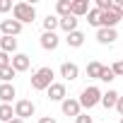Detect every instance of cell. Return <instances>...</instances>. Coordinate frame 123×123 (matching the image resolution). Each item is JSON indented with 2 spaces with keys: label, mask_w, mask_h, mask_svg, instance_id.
I'll return each mask as SVG.
<instances>
[{
  "label": "cell",
  "mask_w": 123,
  "mask_h": 123,
  "mask_svg": "<svg viewBox=\"0 0 123 123\" xmlns=\"http://www.w3.org/2000/svg\"><path fill=\"white\" fill-rule=\"evenodd\" d=\"M116 39H118V31H116V29H106V27L97 29V41H99V43H104V46H111Z\"/></svg>",
  "instance_id": "obj_9"
},
{
  "label": "cell",
  "mask_w": 123,
  "mask_h": 123,
  "mask_svg": "<svg viewBox=\"0 0 123 123\" xmlns=\"http://www.w3.org/2000/svg\"><path fill=\"white\" fill-rule=\"evenodd\" d=\"M15 118V106L12 104H0V123H10Z\"/></svg>",
  "instance_id": "obj_21"
},
{
  "label": "cell",
  "mask_w": 123,
  "mask_h": 123,
  "mask_svg": "<svg viewBox=\"0 0 123 123\" xmlns=\"http://www.w3.org/2000/svg\"><path fill=\"white\" fill-rule=\"evenodd\" d=\"M60 27V17H55V15H48L46 19H43V31H55Z\"/></svg>",
  "instance_id": "obj_22"
},
{
  "label": "cell",
  "mask_w": 123,
  "mask_h": 123,
  "mask_svg": "<svg viewBox=\"0 0 123 123\" xmlns=\"http://www.w3.org/2000/svg\"><path fill=\"white\" fill-rule=\"evenodd\" d=\"M116 111H118V113H121V118H123V97L118 99V104H116Z\"/></svg>",
  "instance_id": "obj_32"
},
{
  "label": "cell",
  "mask_w": 123,
  "mask_h": 123,
  "mask_svg": "<svg viewBox=\"0 0 123 123\" xmlns=\"http://www.w3.org/2000/svg\"><path fill=\"white\" fill-rule=\"evenodd\" d=\"M0 34H3V36H17V34H22V22H17V19H3V22H0Z\"/></svg>",
  "instance_id": "obj_6"
},
{
  "label": "cell",
  "mask_w": 123,
  "mask_h": 123,
  "mask_svg": "<svg viewBox=\"0 0 123 123\" xmlns=\"http://www.w3.org/2000/svg\"><path fill=\"white\" fill-rule=\"evenodd\" d=\"M0 39H3V34H0Z\"/></svg>",
  "instance_id": "obj_34"
},
{
  "label": "cell",
  "mask_w": 123,
  "mask_h": 123,
  "mask_svg": "<svg viewBox=\"0 0 123 123\" xmlns=\"http://www.w3.org/2000/svg\"><path fill=\"white\" fill-rule=\"evenodd\" d=\"M73 15L75 17L89 15V0H73Z\"/></svg>",
  "instance_id": "obj_20"
},
{
  "label": "cell",
  "mask_w": 123,
  "mask_h": 123,
  "mask_svg": "<svg viewBox=\"0 0 123 123\" xmlns=\"http://www.w3.org/2000/svg\"><path fill=\"white\" fill-rule=\"evenodd\" d=\"M101 92H99V87H94V85H89V87H85L82 89V94H80V106L82 109H94L97 104H101Z\"/></svg>",
  "instance_id": "obj_3"
},
{
  "label": "cell",
  "mask_w": 123,
  "mask_h": 123,
  "mask_svg": "<svg viewBox=\"0 0 123 123\" xmlns=\"http://www.w3.org/2000/svg\"><path fill=\"white\" fill-rule=\"evenodd\" d=\"M15 75H17V70H15L12 65H10V68H5V70H0V80H3V85H12Z\"/></svg>",
  "instance_id": "obj_24"
},
{
  "label": "cell",
  "mask_w": 123,
  "mask_h": 123,
  "mask_svg": "<svg viewBox=\"0 0 123 123\" xmlns=\"http://www.w3.org/2000/svg\"><path fill=\"white\" fill-rule=\"evenodd\" d=\"M77 22H80V19H77L75 15H68V17L60 19V29L65 31V36H68V34H73V31H77Z\"/></svg>",
  "instance_id": "obj_15"
},
{
  "label": "cell",
  "mask_w": 123,
  "mask_h": 123,
  "mask_svg": "<svg viewBox=\"0 0 123 123\" xmlns=\"http://www.w3.org/2000/svg\"><path fill=\"white\" fill-rule=\"evenodd\" d=\"M55 12H58L60 19L73 15V0H58V3H55Z\"/></svg>",
  "instance_id": "obj_17"
},
{
  "label": "cell",
  "mask_w": 123,
  "mask_h": 123,
  "mask_svg": "<svg viewBox=\"0 0 123 123\" xmlns=\"http://www.w3.org/2000/svg\"><path fill=\"white\" fill-rule=\"evenodd\" d=\"M53 68H48V65H43V68H39L34 75H31V87L36 89V92H48V87L53 85Z\"/></svg>",
  "instance_id": "obj_1"
},
{
  "label": "cell",
  "mask_w": 123,
  "mask_h": 123,
  "mask_svg": "<svg viewBox=\"0 0 123 123\" xmlns=\"http://www.w3.org/2000/svg\"><path fill=\"white\" fill-rule=\"evenodd\" d=\"M12 19H17V22H22V24L34 22V19H36L34 5H29V3H15V7H12Z\"/></svg>",
  "instance_id": "obj_2"
},
{
  "label": "cell",
  "mask_w": 123,
  "mask_h": 123,
  "mask_svg": "<svg viewBox=\"0 0 123 123\" xmlns=\"http://www.w3.org/2000/svg\"><path fill=\"white\" fill-rule=\"evenodd\" d=\"M87 22L92 24V27H97V29H101V10H89V15H87Z\"/></svg>",
  "instance_id": "obj_23"
},
{
  "label": "cell",
  "mask_w": 123,
  "mask_h": 123,
  "mask_svg": "<svg viewBox=\"0 0 123 123\" xmlns=\"http://www.w3.org/2000/svg\"><path fill=\"white\" fill-rule=\"evenodd\" d=\"M101 73H104V65L99 63V60L87 63V77H92V80H101Z\"/></svg>",
  "instance_id": "obj_18"
},
{
  "label": "cell",
  "mask_w": 123,
  "mask_h": 123,
  "mask_svg": "<svg viewBox=\"0 0 123 123\" xmlns=\"http://www.w3.org/2000/svg\"><path fill=\"white\" fill-rule=\"evenodd\" d=\"M29 65H31V60H29V55H27V53H15V55H12V68H15L17 73L29 70Z\"/></svg>",
  "instance_id": "obj_11"
},
{
  "label": "cell",
  "mask_w": 123,
  "mask_h": 123,
  "mask_svg": "<svg viewBox=\"0 0 123 123\" xmlns=\"http://www.w3.org/2000/svg\"><path fill=\"white\" fill-rule=\"evenodd\" d=\"M118 99H121V94H118L116 89H109V92H104V97H101V106H104V109H116Z\"/></svg>",
  "instance_id": "obj_13"
},
{
  "label": "cell",
  "mask_w": 123,
  "mask_h": 123,
  "mask_svg": "<svg viewBox=\"0 0 123 123\" xmlns=\"http://www.w3.org/2000/svg\"><path fill=\"white\" fill-rule=\"evenodd\" d=\"M34 111H36V106H34V101H29V99H19V101L15 104V116L22 118V121H27L29 116H34Z\"/></svg>",
  "instance_id": "obj_5"
},
{
  "label": "cell",
  "mask_w": 123,
  "mask_h": 123,
  "mask_svg": "<svg viewBox=\"0 0 123 123\" xmlns=\"http://www.w3.org/2000/svg\"><path fill=\"white\" fill-rule=\"evenodd\" d=\"M111 70H113V75H123V60H116L111 65Z\"/></svg>",
  "instance_id": "obj_29"
},
{
  "label": "cell",
  "mask_w": 123,
  "mask_h": 123,
  "mask_svg": "<svg viewBox=\"0 0 123 123\" xmlns=\"http://www.w3.org/2000/svg\"><path fill=\"white\" fill-rule=\"evenodd\" d=\"M113 80H116V75H113V70L104 65V73H101V82H113Z\"/></svg>",
  "instance_id": "obj_27"
},
{
  "label": "cell",
  "mask_w": 123,
  "mask_h": 123,
  "mask_svg": "<svg viewBox=\"0 0 123 123\" xmlns=\"http://www.w3.org/2000/svg\"><path fill=\"white\" fill-rule=\"evenodd\" d=\"M121 123H123V118H121Z\"/></svg>",
  "instance_id": "obj_35"
},
{
  "label": "cell",
  "mask_w": 123,
  "mask_h": 123,
  "mask_svg": "<svg viewBox=\"0 0 123 123\" xmlns=\"http://www.w3.org/2000/svg\"><path fill=\"white\" fill-rule=\"evenodd\" d=\"M123 19V10L113 3V7L109 10V12H101V27H106V29H116V24Z\"/></svg>",
  "instance_id": "obj_4"
},
{
  "label": "cell",
  "mask_w": 123,
  "mask_h": 123,
  "mask_svg": "<svg viewBox=\"0 0 123 123\" xmlns=\"http://www.w3.org/2000/svg\"><path fill=\"white\" fill-rule=\"evenodd\" d=\"M60 109H63V113L68 116V118H77L80 113H82V106H80V99H65L63 104H60Z\"/></svg>",
  "instance_id": "obj_7"
},
{
  "label": "cell",
  "mask_w": 123,
  "mask_h": 123,
  "mask_svg": "<svg viewBox=\"0 0 123 123\" xmlns=\"http://www.w3.org/2000/svg\"><path fill=\"white\" fill-rule=\"evenodd\" d=\"M46 94H48V99H51V101H60V104L68 99V92H65V85H63V82H53V85L48 87V92H46Z\"/></svg>",
  "instance_id": "obj_8"
},
{
  "label": "cell",
  "mask_w": 123,
  "mask_h": 123,
  "mask_svg": "<svg viewBox=\"0 0 123 123\" xmlns=\"http://www.w3.org/2000/svg\"><path fill=\"white\" fill-rule=\"evenodd\" d=\"M10 123H27V121H22V118H17V116H15V118H12Z\"/></svg>",
  "instance_id": "obj_33"
},
{
  "label": "cell",
  "mask_w": 123,
  "mask_h": 123,
  "mask_svg": "<svg viewBox=\"0 0 123 123\" xmlns=\"http://www.w3.org/2000/svg\"><path fill=\"white\" fill-rule=\"evenodd\" d=\"M77 75H80V68H77L75 63H70V60H68V63H63V65H60V77H65L68 82L77 80Z\"/></svg>",
  "instance_id": "obj_12"
},
{
  "label": "cell",
  "mask_w": 123,
  "mask_h": 123,
  "mask_svg": "<svg viewBox=\"0 0 123 123\" xmlns=\"http://www.w3.org/2000/svg\"><path fill=\"white\" fill-rule=\"evenodd\" d=\"M75 123H94V121H92V116H89V113H80V116L75 118Z\"/></svg>",
  "instance_id": "obj_30"
},
{
  "label": "cell",
  "mask_w": 123,
  "mask_h": 123,
  "mask_svg": "<svg viewBox=\"0 0 123 123\" xmlns=\"http://www.w3.org/2000/svg\"><path fill=\"white\" fill-rule=\"evenodd\" d=\"M58 43H60V39H58L55 31H43V34H41V48H43V51H55Z\"/></svg>",
  "instance_id": "obj_10"
},
{
  "label": "cell",
  "mask_w": 123,
  "mask_h": 123,
  "mask_svg": "<svg viewBox=\"0 0 123 123\" xmlns=\"http://www.w3.org/2000/svg\"><path fill=\"white\" fill-rule=\"evenodd\" d=\"M15 97H17L15 85H0V101H3V104H10Z\"/></svg>",
  "instance_id": "obj_16"
},
{
  "label": "cell",
  "mask_w": 123,
  "mask_h": 123,
  "mask_svg": "<svg viewBox=\"0 0 123 123\" xmlns=\"http://www.w3.org/2000/svg\"><path fill=\"white\" fill-rule=\"evenodd\" d=\"M65 43H68L70 48H80V46L85 43V34L77 29V31H73V34H68V36H65Z\"/></svg>",
  "instance_id": "obj_19"
},
{
  "label": "cell",
  "mask_w": 123,
  "mask_h": 123,
  "mask_svg": "<svg viewBox=\"0 0 123 123\" xmlns=\"http://www.w3.org/2000/svg\"><path fill=\"white\" fill-rule=\"evenodd\" d=\"M0 51L15 55V53H17V39H15V36H3V39H0Z\"/></svg>",
  "instance_id": "obj_14"
},
{
  "label": "cell",
  "mask_w": 123,
  "mask_h": 123,
  "mask_svg": "<svg viewBox=\"0 0 123 123\" xmlns=\"http://www.w3.org/2000/svg\"><path fill=\"white\" fill-rule=\"evenodd\" d=\"M113 7V0H97V10H101V12H109Z\"/></svg>",
  "instance_id": "obj_26"
},
{
  "label": "cell",
  "mask_w": 123,
  "mask_h": 123,
  "mask_svg": "<svg viewBox=\"0 0 123 123\" xmlns=\"http://www.w3.org/2000/svg\"><path fill=\"white\" fill-rule=\"evenodd\" d=\"M15 5H12V0H0V12H10Z\"/></svg>",
  "instance_id": "obj_28"
},
{
  "label": "cell",
  "mask_w": 123,
  "mask_h": 123,
  "mask_svg": "<svg viewBox=\"0 0 123 123\" xmlns=\"http://www.w3.org/2000/svg\"><path fill=\"white\" fill-rule=\"evenodd\" d=\"M10 65H12V55L0 51V70H5V68H10Z\"/></svg>",
  "instance_id": "obj_25"
},
{
  "label": "cell",
  "mask_w": 123,
  "mask_h": 123,
  "mask_svg": "<svg viewBox=\"0 0 123 123\" xmlns=\"http://www.w3.org/2000/svg\"><path fill=\"white\" fill-rule=\"evenodd\" d=\"M39 123H58V121H55V118H51V116H41V118H39Z\"/></svg>",
  "instance_id": "obj_31"
}]
</instances>
